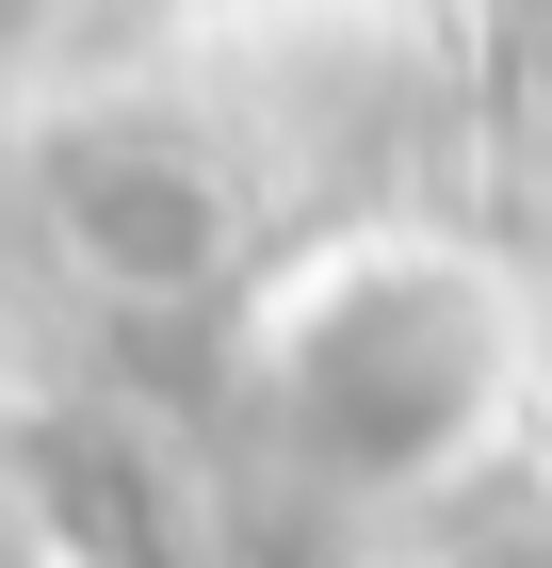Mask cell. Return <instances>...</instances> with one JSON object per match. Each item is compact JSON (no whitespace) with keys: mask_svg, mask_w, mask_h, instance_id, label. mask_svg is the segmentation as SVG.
<instances>
[{"mask_svg":"<svg viewBox=\"0 0 552 568\" xmlns=\"http://www.w3.org/2000/svg\"><path fill=\"white\" fill-rule=\"evenodd\" d=\"M0 568H163L147 471L98 423H0Z\"/></svg>","mask_w":552,"mask_h":568,"instance_id":"6da1fadb","label":"cell"}]
</instances>
